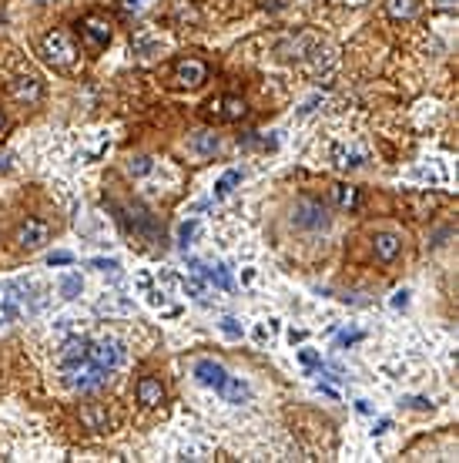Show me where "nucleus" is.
I'll list each match as a JSON object with an SVG mask.
<instances>
[{"label": "nucleus", "instance_id": "obj_4", "mask_svg": "<svg viewBox=\"0 0 459 463\" xmlns=\"http://www.w3.org/2000/svg\"><path fill=\"white\" fill-rule=\"evenodd\" d=\"M64 383L77 389V393H94V389H101L107 383V369H101L98 362H81L74 369H64Z\"/></svg>", "mask_w": 459, "mask_h": 463}, {"label": "nucleus", "instance_id": "obj_18", "mask_svg": "<svg viewBox=\"0 0 459 463\" xmlns=\"http://www.w3.org/2000/svg\"><path fill=\"white\" fill-rule=\"evenodd\" d=\"M332 198H335V205L345 208V212H352V208H359V188H352V185H332Z\"/></svg>", "mask_w": 459, "mask_h": 463}, {"label": "nucleus", "instance_id": "obj_29", "mask_svg": "<svg viewBox=\"0 0 459 463\" xmlns=\"http://www.w3.org/2000/svg\"><path fill=\"white\" fill-rule=\"evenodd\" d=\"M359 339H365V333H362V329H352V333H339V342H335V346H339V349H349V346H356Z\"/></svg>", "mask_w": 459, "mask_h": 463}, {"label": "nucleus", "instance_id": "obj_22", "mask_svg": "<svg viewBox=\"0 0 459 463\" xmlns=\"http://www.w3.org/2000/svg\"><path fill=\"white\" fill-rule=\"evenodd\" d=\"M151 172H154V161L148 158V154H131L128 158V175L145 178V175H151Z\"/></svg>", "mask_w": 459, "mask_h": 463}, {"label": "nucleus", "instance_id": "obj_40", "mask_svg": "<svg viewBox=\"0 0 459 463\" xmlns=\"http://www.w3.org/2000/svg\"><path fill=\"white\" fill-rule=\"evenodd\" d=\"M439 7H456V0H436Z\"/></svg>", "mask_w": 459, "mask_h": 463}, {"label": "nucleus", "instance_id": "obj_2", "mask_svg": "<svg viewBox=\"0 0 459 463\" xmlns=\"http://www.w3.org/2000/svg\"><path fill=\"white\" fill-rule=\"evenodd\" d=\"M292 225L302 232H325L329 229V208L319 198H299L292 208Z\"/></svg>", "mask_w": 459, "mask_h": 463}, {"label": "nucleus", "instance_id": "obj_34", "mask_svg": "<svg viewBox=\"0 0 459 463\" xmlns=\"http://www.w3.org/2000/svg\"><path fill=\"white\" fill-rule=\"evenodd\" d=\"M385 430H392V420H385V416H383V420L376 423V430H372V433H376V437H383Z\"/></svg>", "mask_w": 459, "mask_h": 463}, {"label": "nucleus", "instance_id": "obj_1", "mask_svg": "<svg viewBox=\"0 0 459 463\" xmlns=\"http://www.w3.org/2000/svg\"><path fill=\"white\" fill-rule=\"evenodd\" d=\"M41 54H44L47 64L61 68V71H71L77 64V48H74V41H71L67 30H51V34L41 41Z\"/></svg>", "mask_w": 459, "mask_h": 463}, {"label": "nucleus", "instance_id": "obj_28", "mask_svg": "<svg viewBox=\"0 0 459 463\" xmlns=\"http://www.w3.org/2000/svg\"><path fill=\"white\" fill-rule=\"evenodd\" d=\"M403 407L419 410V413H429V410H433V400H426V396H406V400H403Z\"/></svg>", "mask_w": 459, "mask_h": 463}, {"label": "nucleus", "instance_id": "obj_5", "mask_svg": "<svg viewBox=\"0 0 459 463\" xmlns=\"http://www.w3.org/2000/svg\"><path fill=\"white\" fill-rule=\"evenodd\" d=\"M47 242H51V225L44 218H27V222H21V229H17V249L37 252Z\"/></svg>", "mask_w": 459, "mask_h": 463}, {"label": "nucleus", "instance_id": "obj_3", "mask_svg": "<svg viewBox=\"0 0 459 463\" xmlns=\"http://www.w3.org/2000/svg\"><path fill=\"white\" fill-rule=\"evenodd\" d=\"M87 360L98 362L101 369H118V366H125V360H128V346L121 342V339H114V336H104V339H98V342H91L87 346Z\"/></svg>", "mask_w": 459, "mask_h": 463}, {"label": "nucleus", "instance_id": "obj_10", "mask_svg": "<svg viewBox=\"0 0 459 463\" xmlns=\"http://www.w3.org/2000/svg\"><path fill=\"white\" fill-rule=\"evenodd\" d=\"M87 339L84 336H71L67 342H64V349H61V369H74L81 362H87Z\"/></svg>", "mask_w": 459, "mask_h": 463}, {"label": "nucleus", "instance_id": "obj_21", "mask_svg": "<svg viewBox=\"0 0 459 463\" xmlns=\"http://www.w3.org/2000/svg\"><path fill=\"white\" fill-rule=\"evenodd\" d=\"M242 181V172L238 168H231V172H225L222 178L215 181V198H228L231 192H235V185Z\"/></svg>", "mask_w": 459, "mask_h": 463}, {"label": "nucleus", "instance_id": "obj_26", "mask_svg": "<svg viewBox=\"0 0 459 463\" xmlns=\"http://www.w3.org/2000/svg\"><path fill=\"white\" fill-rule=\"evenodd\" d=\"M21 319V309L14 306V299H0V322H17Z\"/></svg>", "mask_w": 459, "mask_h": 463}, {"label": "nucleus", "instance_id": "obj_38", "mask_svg": "<svg viewBox=\"0 0 459 463\" xmlns=\"http://www.w3.org/2000/svg\"><path fill=\"white\" fill-rule=\"evenodd\" d=\"M356 410H359V413H372V407H369V400H359Z\"/></svg>", "mask_w": 459, "mask_h": 463}, {"label": "nucleus", "instance_id": "obj_30", "mask_svg": "<svg viewBox=\"0 0 459 463\" xmlns=\"http://www.w3.org/2000/svg\"><path fill=\"white\" fill-rule=\"evenodd\" d=\"M91 269H101V272H114V269H121V265H118V258H91Z\"/></svg>", "mask_w": 459, "mask_h": 463}, {"label": "nucleus", "instance_id": "obj_37", "mask_svg": "<svg viewBox=\"0 0 459 463\" xmlns=\"http://www.w3.org/2000/svg\"><path fill=\"white\" fill-rule=\"evenodd\" d=\"M319 393H325V396H329V400H339V393H335V389H332V386H322V383H319Z\"/></svg>", "mask_w": 459, "mask_h": 463}, {"label": "nucleus", "instance_id": "obj_36", "mask_svg": "<svg viewBox=\"0 0 459 463\" xmlns=\"http://www.w3.org/2000/svg\"><path fill=\"white\" fill-rule=\"evenodd\" d=\"M145 3H148V0H125V7H128V10H141Z\"/></svg>", "mask_w": 459, "mask_h": 463}, {"label": "nucleus", "instance_id": "obj_11", "mask_svg": "<svg viewBox=\"0 0 459 463\" xmlns=\"http://www.w3.org/2000/svg\"><path fill=\"white\" fill-rule=\"evenodd\" d=\"M138 403H141L145 410L161 407V403H164V386H161V380H154V376H141V380H138Z\"/></svg>", "mask_w": 459, "mask_h": 463}, {"label": "nucleus", "instance_id": "obj_32", "mask_svg": "<svg viewBox=\"0 0 459 463\" xmlns=\"http://www.w3.org/2000/svg\"><path fill=\"white\" fill-rule=\"evenodd\" d=\"M389 306H392V309H406V306H409V292H406V289H399V292H392V299H389Z\"/></svg>", "mask_w": 459, "mask_h": 463}, {"label": "nucleus", "instance_id": "obj_25", "mask_svg": "<svg viewBox=\"0 0 459 463\" xmlns=\"http://www.w3.org/2000/svg\"><path fill=\"white\" fill-rule=\"evenodd\" d=\"M299 362L308 369V376H312L315 369H322V356H319L315 349H299Z\"/></svg>", "mask_w": 459, "mask_h": 463}, {"label": "nucleus", "instance_id": "obj_6", "mask_svg": "<svg viewBox=\"0 0 459 463\" xmlns=\"http://www.w3.org/2000/svg\"><path fill=\"white\" fill-rule=\"evenodd\" d=\"M204 114L215 118V121H242L245 118V101L235 98V94H222V98L204 101Z\"/></svg>", "mask_w": 459, "mask_h": 463}, {"label": "nucleus", "instance_id": "obj_19", "mask_svg": "<svg viewBox=\"0 0 459 463\" xmlns=\"http://www.w3.org/2000/svg\"><path fill=\"white\" fill-rule=\"evenodd\" d=\"M332 158H335L339 168H359V165L365 161V154L356 152V148H349V145H335V148H332Z\"/></svg>", "mask_w": 459, "mask_h": 463}, {"label": "nucleus", "instance_id": "obj_14", "mask_svg": "<svg viewBox=\"0 0 459 463\" xmlns=\"http://www.w3.org/2000/svg\"><path fill=\"white\" fill-rule=\"evenodd\" d=\"M191 269H195L202 279L215 282L218 289H225V292L235 289V282H231V276H228V269H225V265H215V269H211V265H204V262H191Z\"/></svg>", "mask_w": 459, "mask_h": 463}, {"label": "nucleus", "instance_id": "obj_17", "mask_svg": "<svg viewBox=\"0 0 459 463\" xmlns=\"http://www.w3.org/2000/svg\"><path fill=\"white\" fill-rule=\"evenodd\" d=\"M98 312H107V316H131L134 312V302L128 296H107L98 302Z\"/></svg>", "mask_w": 459, "mask_h": 463}, {"label": "nucleus", "instance_id": "obj_15", "mask_svg": "<svg viewBox=\"0 0 459 463\" xmlns=\"http://www.w3.org/2000/svg\"><path fill=\"white\" fill-rule=\"evenodd\" d=\"M222 396H225L228 403H235V407H242V403H248L252 389H248V383H245V380H235V376H228V383L222 386Z\"/></svg>", "mask_w": 459, "mask_h": 463}, {"label": "nucleus", "instance_id": "obj_9", "mask_svg": "<svg viewBox=\"0 0 459 463\" xmlns=\"http://www.w3.org/2000/svg\"><path fill=\"white\" fill-rule=\"evenodd\" d=\"M175 81H178L181 88H202L204 81H208V68H204L202 61H195V57L178 61L175 64Z\"/></svg>", "mask_w": 459, "mask_h": 463}, {"label": "nucleus", "instance_id": "obj_7", "mask_svg": "<svg viewBox=\"0 0 459 463\" xmlns=\"http://www.w3.org/2000/svg\"><path fill=\"white\" fill-rule=\"evenodd\" d=\"M195 380L208 389H215V393H222V386L228 383V369L215 360H198L195 362Z\"/></svg>", "mask_w": 459, "mask_h": 463}, {"label": "nucleus", "instance_id": "obj_35", "mask_svg": "<svg viewBox=\"0 0 459 463\" xmlns=\"http://www.w3.org/2000/svg\"><path fill=\"white\" fill-rule=\"evenodd\" d=\"M288 339H292V346H295V342H306L308 333H306V329H292V333H288Z\"/></svg>", "mask_w": 459, "mask_h": 463}, {"label": "nucleus", "instance_id": "obj_16", "mask_svg": "<svg viewBox=\"0 0 459 463\" xmlns=\"http://www.w3.org/2000/svg\"><path fill=\"white\" fill-rule=\"evenodd\" d=\"M385 14L392 21H412L419 14V3L416 0H385Z\"/></svg>", "mask_w": 459, "mask_h": 463}, {"label": "nucleus", "instance_id": "obj_27", "mask_svg": "<svg viewBox=\"0 0 459 463\" xmlns=\"http://www.w3.org/2000/svg\"><path fill=\"white\" fill-rule=\"evenodd\" d=\"M222 333L228 336V339H242L245 329H242V322H238L235 316H225V319H222Z\"/></svg>", "mask_w": 459, "mask_h": 463}, {"label": "nucleus", "instance_id": "obj_12", "mask_svg": "<svg viewBox=\"0 0 459 463\" xmlns=\"http://www.w3.org/2000/svg\"><path fill=\"white\" fill-rule=\"evenodd\" d=\"M372 252L379 262H392V258L403 252V238L396 235V232H379L376 238H372Z\"/></svg>", "mask_w": 459, "mask_h": 463}, {"label": "nucleus", "instance_id": "obj_20", "mask_svg": "<svg viewBox=\"0 0 459 463\" xmlns=\"http://www.w3.org/2000/svg\"><path fill=\"white\" fill-rule=\"evenodd\" d=\"M191 148L198 154H215L218 152V134L215 131H195L191 134Z\"/></svg>", "mask_w": 459, "mask_h": 463}, {"label": "nucleus", "instance_id": "obj_13", "mask_svg": "<svg viewBox=\"0 0 459 463\" xmlns=\"http://www.w3.org/2000/svg\"><path fill=\"white\" fill-rule=\"evenodd\" d=\"M81 30H84V37L91 41V48H107V44H111V27L104 24L101 17H87V21L81 24Z\"/></svg>", "mask_w": 459, "mask_h": 463}, {"label": "nucleus", "instance_id": "obj_33", "mask_svg": "<svg viewBox=\"0 0 459 463\" xmlns=\"http://www.w3.org/2000/svg\"><path fill=\"white\" fill-rule=\"evenodd\" d=\"M47 262H51V265H71V262H74V256H71V252H51V256H47Z\"/></svg>", "mask_w": 459, "mask_h": 463}, {"label": "nucleus", "instance_id": "obj_39", "mask_svg": "<svg viewBox=\"0 0 459 463\" xmlns=\"http://www.w3.org/2000/svg\"><path fill=\"white\" fill-rule=\"evenodd\" d=\"M315 104H319V98H312V101H306V107H302V114H308V111H315Z\"/></svg>", "mask_w": 459, "mask_h": 463}, {"label": "nucleus", "instance_id": "obj_24", "mask_svg": "<svg viewBox=\"0 0 459 463\" xmlns=\"http://www.w3.org/2000/svg\"><path fill=\"white\" fill-rule=\"evenodd\" d=\"M198 229H202V222H198V218H184V222H181V225H178V245H181V249H188V245H191V238L198 235Z\"/></svg>", "mask_w": 459, "mask_h": 463}, {"label": "nucleus", "instance_id": "obj_23", "mask_svg": "<svg viewBox=\"0 0 459 463\" xmlns=\"http://www.w3.org/2000/svg\"><path fill=\"white\" fill-rule=\"evenodd\" d=\"M81 289H84V282H81V276H77V272L61 276V296H64V299H77V296H81Z\"/></svg>", "mask_w": 459, "mask_h": 463}, {"label": "nucleus", "instance_id": "obj_8", "mask_svg": "<svg viewBox=\"0 0 459 463\" xmlns=\"http://www.w3.org/2000/svg\"><path fill=\"white\" fill-rule=\"evenodd\" d=\"M10 98L21 101V104H37L41 98H44V84H41L34 74L14 77V81H10Z\"/></svg>", "mask_w": 459, "mask_h": 463}, {"label": "nucleus", "instance_id": "obj_31", "mask_svg": "<svg viewBox=\"0 0 459 463\" xmlns=\"http://www.w3.org/2000/svg\"><path fill=\"white\" fill-rule=\"evenodd\" d=\"M81 420H84L91 430H101V426H104V423H101V413H94V410H84V413H81Z\"/></svg>", "mask_w": 459, "mask_h": 463}, {"label": "nucleus", "instance_id": "obj_41", "mask_svg": "<svg viewBox=\"0 0 459 463\" xmlns=\"http://www.w3.org/2000/svg\"><path fill=\"white\" fill-rule=\"evenodd\" d=\"M3 125H7V118H3V111H0V131H3Z\"/></svg>", "mask_w": 459, "mask_h": 463}]
</instances>
